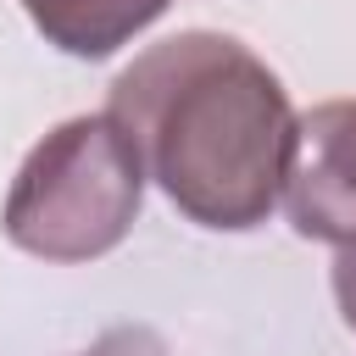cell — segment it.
Returning a JSON list of instances; mask_svg holds the SVG:
<instances>
[{
    "label": "cell",
    "instance_id": "1",
    "mask_svg": "<svg viewBox=\"0 0 356 356\" xmlns=\"http://www.w3.org/2000/svg\"><path fill=\"white\" fill-rule=\"evenodd\" d=\"M145 178L200 228H261L289 161V89L228 33L189 28L139 50L106 100Z\"/></svg>",
    "mask_w": 356,
    "mask_h": 356
},
{
    "label": "cell",
    "instance_id": "2",
    "mask_svg": "<svg viewBox=\"0 0 356 356\" xmlns=\"http://www.w3.org/2000/svg\"><path fill=\"white\" fill-rule=\"evenodd\" d=\"M145 167L106 111L67 117L17 167L6 189V239L39 261H95L139 217Z\"/></svg>",
    "mask_w": 356,
    "mask_h": 356
},
{
    "label": "cell",
    "instance_id": "3",
    "mask_svg": "<svg viewBox=\"0 0 356 356\" xmlns=\"http://www.w3.org/2000/svg\"><path fill=\"white\" fill-rule=\"evenodd\" d=\"M278 200L300 239H356V100H323L295 117Z\"/></svg>",
    "mask_w": 356,
    "mask_h": 356
},
{
    "label": "cell",
    "instance_id": "4",
    "mask_svg": "<svg viewBox=\"0 0 356 356\" xmlns=\"http://www.w3.org/2000/svg\"><path fill=\"white\" fill-rule=\"evenodd\" d=\"M167 6L172 0H22L28 22L44 33V44H56L61 56H78V61L117 56Z\"/></svg>",
    "mask_w": 356,
    "mask_h": 356
},
{
    "label": "cell",
    "instance_id": "5",
    "mask_svg": "<svg viewBox=\"0 0 356 356\" xmlns=\"http://www.w3.org/2000/svg\"><path fill=\"white\" fill-rule=\"evenodd\" d=\"M78 356H172L167 350V339L156 334V328H145V323H122V328H106L89 350H78Z\"/></svg>",
    "mask_w": 356,
    "mask_h": 356
},
{
    "label": "cell",
    "instance_id": "6",
    "mask_svg": "<svg viewBox=\"0 0 356 356\" xmlns=\"http://www.w3.org/2000/svg\"><path fill=\"white\" fill-rule=\"evenodd\" d=\"M334 300H339V317L356 328V239L339 245V256H334Z\"/></svg>",
    "mask_w": 356,
    "mask_h": 356
}]
</instances>
